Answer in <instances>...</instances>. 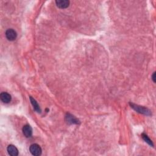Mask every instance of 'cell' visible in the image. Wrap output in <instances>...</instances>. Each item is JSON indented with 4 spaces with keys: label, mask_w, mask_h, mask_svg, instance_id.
Wrapping results in <instances>:
<instances>
[{
    "label": "cell",
    "mask_w": 156,
    "mask_h": 156,
    "mask_svg": "<svg viewBox=\"0 0 156 156\" xmlns=\"http://www.w3.org/2000/svg\"><path fill=\"white\" fill-rule=\"evenodd\" d=\"M130 105L132 107V109H134V110H136L138 113H140V114H142L146 115H151V111L148 109L146 108V107H142V106H138V105H136L135 104H133L131 103H130Z\"/></svg>",
    "instance_id": "cell-1"
},
{
    "label": "cell",
    "mask_w": 156,
    "mask_h": 156,
    "mask_svg": "<svg viewBox=\"0 0 156 156\" xmlns=\"http://www.w3.org/2000/svg\"><path fill=\"white\" fill-rule=\"evenodd\" d=\"M29 151L34 156H39L42 154V150L39 144L36 143L31 144L29 147Z\"/></svg>",
    "instance_id": "cell-2"
},
{
    "label": "cell",
    "mask_w": 156,
    "mask_h": 156,
    "mask_svg": "<svg viewBox=\"0 0 156 156\" xmlns=\"http://www.w3.org/2000/svg\"><path fill=\"white\" fill-rule=\"evenodd\" d=\"M6 37L9 41H14L17 37V32L13 29H9L6 32Z\"/></svg>",
    "instance_id": "cell-3"
},
{
    "label": "cell",
    "mask_w": 156,
    "mask_h": 156,
    "mask_svg": "<svg viewBox=\"0 0 156 156\" xmlns=\"http://www.w3.org/2000/svg\"><path fill=\"white\" fill-rule=\"evenodd\" d=\"M0 99L4 103H9L11 101L12 97L11 95L7 92H2L0 94Z\"/></svg>",
    "instance_id": "cell-4"
},
{
    "label": "cell",
    "mask_w": 156,
    "mask_h": 156,
    "mask_svg": "<svg viewBox=\"0 0 156 156\" xmlns=\"http://www.w3.org/2000/svg\"><path fill=\"white\" fill-rule=\"evenodd\" d=\"M23 133L26 137H31L33 135V129L30 125H26L23 127Z\"/></svg>",
    "instance_id": "cell-5"
},
{
    "label": "cell",
    "mask_w": 156,
    "mask_h": 156,
    "mask_svg": "<svg viewBox=\"0 0 156 156\" xmlns=\"http://www.w3.org/2000/svg\"><path fill=\"white\" fill-rule=\"evenodd\" d=\"M7 151L8 154L11 156H17L18 155V150L13 144H10L7 146Z\"/></svg>",
    "instance_id": "cell-6"
},
{
    "label": "cell",
    "mask_w": 156,
    "mask_h": 156,
    "mask_svg": "<svg viewBox=\"0 0 156 156\" xmlns=\"http://www.w3.org/2000/svg\"><path fill=\"white\" fill-rule=\"evenodd\" d=\"M65 121L68 124L72 125V124H78L79 121L76 117H74L70 114H67L65 116Z\"/></svg>",
    "instance_id": "cell-7"
},
{
    "label": "cell",
    "mask_w": 156,
    "mask_h": 156,
    "mask_svg": "<svg viewBox=\"0 0 156 156\" xmlns=\"http://www.w3.org/2000/svg\"><path fill=\"white\" fill-rule=\"evenodd\" d=\"M56 3L59 8L65 9L69 6V1H68V0H56Z\"/></svg>",
    "instance_id": "cell-8"
},
{
    "label": "cell",
    "mask_w": 156,
    "mask_h": 156,
    "mask_svg": "<svg viewBox=\"0 0 156 156\" xmlns=\"http://www.w3.org/2000/svg\"><path fill=\"white\" fill-rule=\"evenodd\" d=\"M29 99H30V101L31 103L32 104V105H33V107H34V109L38 113H41L42 110H41V109L40 107L38 104V103L36 101L35 99H34L33 97H31V96H30L29 97Z\"/></svg>",
    "instance_id": "cell-9"
},
{
    "label": "cell",
    "mask_w": 156,
    "mask_h": 156,
    "mask_svg": "<svg viewBox=\"0 0 156 156\" xmlns=\"http://www.w3.org/2000/svg\"><path fill=\"white\" fill-rule=\"evenodd\" d=\"M142 137L143 138V139L145 141V142H146L148 144L150 145V146H154V144H153V143L152 140L149 138V137L147 135H146V134H142Z\"/></svg>",
    "instance_id": "cell-10"
},
{
    "label": "cell",
    "mask_w": 156,
    "mask_h": 156,
    "mask_svg": "<svg viewBox=\"0 0 156 156\" xmlns=\"http://www.w3.org/2000/svg\"><path fill=\"white\" fill-rule=\"evenodd\" d=\"M155 74H156V73H155V72H154V73H153V74L152 75V79H153V82L155 83L156 81H155Z\"/></svg>",
    "instance_id": "cell-11"
}]
</instances>
